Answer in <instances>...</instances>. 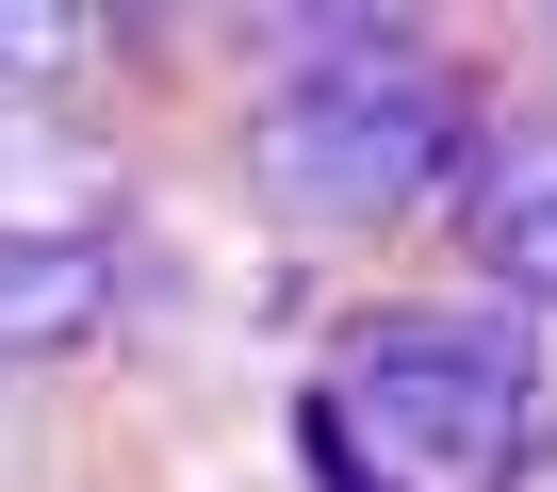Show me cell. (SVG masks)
<instances>
[{
  "mask_svg": "<svg viewBox=\"0 0 557 492\" xmlns=\"http://www.w3.org/2000/svg\"><path fill=\"white\" fill-rule=\"evenodd\" d=\"M115 312V263H99V230L50 213V230H0V361H50Z\"/></svg>",
  "mask_w": 557,
  "mask_h": 492,
  "instance_id": "cell-4",
  "label": "cell"
},
{
  "mask_svg": "<svg viewBox=\"0 0 557 492\" xmlns=\"http://www.w3.org/2000/svg\"><path fill=\"white\" fill-rule=\"evenodd\" d=\"M459 246H475V280H492V296L557 312V115H475Z\"/></svg>",
  "mask_w": 557,
  "mask_h": 492,
  "instance_id": "cell-3",
  "label": "cell"
},
{
  "mask_svg": "<svg viewBox=\"0 0 557 492\" xmlns=\"http://www.w3.org/2000/svg\"><path fill=\"white\" fill-rule=\"evenodd\" d=\"M34 66H83V17H0V83H34Z\"/></svg>",
  "mask_w": 557,
  "mask_h": 492,
  "instance_id": "cell-5",
  "label": "cell"
},
{
  "mask_svg": "<svg viewBox=\"0 0 557 492\" xmlns=\"http://www.w3.org/2000/svg\"><path fill=\"white\" fill-rule=\"evenodd\" d=\"M459 164H475V99H459L394 17L296 34L278 99L246 115V181L296 213V230H394V213L459 197Z\"/></svg>",
  "mask_w": 557,
  "mask_h": 492,
  "instance_id": "cell-1",
  "label": "cell"
},
{
  "mask_svg": "<svg viewBox=\"0 0 557 492\" xmlns=\"http://www.w3.org/2000/svg\"><path fill=\"white\" fill-rule=\"evenodd\" d=\"M312 410L394 492H508L541 443V361L508 312H361L312 378Z\"/></svg>",
  "mask_w": 557,
  "mask_h": 492,
  "instance_id": "cell-2",
  "label": "cell"
}]
</instances>
